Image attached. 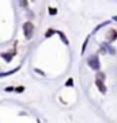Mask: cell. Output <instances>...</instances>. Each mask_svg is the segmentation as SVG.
Masks as SVG:
<instances>
[{"mask_svg": "<svg viewBox=\"0 0 117 123\" xmlns=\"http://www.w3.org/2000/svg\"><path fill=\"white\" fill-rule=\"evenodd\" d=\"M33 31H34V25L31 22H26L23 25V33H25L26 39H30L33 37Z\"/></svg>", "mask_w": 117, "mask_h": 123, "instance_id": "obj_1", "label": "cell"}, {"mask_svg": "<svg viewBox=\"0 0 117 123\" xmlns=\"http://www.w3.org/2000/svg\"><path fill=\"white\" fill-rule=\"evenodd\" d=\"M87 64H88V66L93 69V70H97L98 72L99 70V60H98V57L97 55H93V57H88V60H87Z\"/></svg>", "mask_w": 117, "mask_h": 123, "instance_id": "obj_2", "label": "cell"}, {"mask_svg": "<svg viewBox=\"0 0 117 123\" xmlns=\"http://www.w3.org/2000/svg\"><path fill=\"white\" fill-rule=\"evenodd\" d=\"M106 39H108V42H113V41H116L117 39V30L110 29L109 31H108V34H106Z\"/></svg>", "mask_w": 117, "mask_h": 123, "instance_id": "obj_3", "label": "cell"}, {"mask_svg": "<svg viewBox=\"0 0 117 123\" xmlns=\"http://www.w3.org/2000/svg\"><path fill=\"white\" fill-rule=\"evenodd\" d=\"M95 85H97V88H98L99 92H102V93H106V85L103 84L102 80H98V79H95Z\"/></svg>", "mask_w": 117, "mask_h": 123, "instance_id": "obj_4", "label": "cell"}, {"mask_svg": "<svg viewBox=\"0 0 117 123\" xmlns=\"http://www.w3.org/2000/svg\"><path fill=\"white\" fill-rule=\"evenodd\" d=\"M15 53H16V50H12L11 53H1V58H3V60H6L7 62H10L12 60V57H14Z\"/></svg>", "mask_w": 117, "mask_h": 123, "instance_id": "obj_5", "label": "cell"}, {"mask_svg": "<svg viewBox=\"0 0 117 123\" xmlns=\"http://www.w3.org/2000/svg\"><path fill=\"white\" fill-rule=\"evenodd\" d=\"M19 69H21V66H18V68L12 69V70H10V72H6V73H0V77H6V76H10V74H12V73L18 72Z\"/></svg>", "mask_w": 117, "mask_h": 123, "instance_id": "obj_6", "label": "cell"}, {"mask_svg": "<svg viewBox=\"0 0 117 123\" xmlns=\"http://www.w3.org/2000/svg\"><path fill=\"white\" fill-rule=\"evenodd\" d=\"M102 46L108 49V51H109L110 54H116V50H114V47H112V46H110V45H108V43H103Z\"/></svg>", "mask_w": 117, "mask_h": 123, "instance_id": "obj_7", "label": "cell"}, {"mask_svg": "<svg viewBox=\"0 0 117 123\" xmlns=\"http://www.w3.org/2000/svg\"><path fill=\"white\" fill-rule=\"evenodd\" d=\"M57 34L60 35V38H61V41H63V42H64L66 45H68V43H70V42H68V39H67V37L64 35V33H61V31H57Z\"/></svg>", "mask_w": 117, "mask_h": 123, "instance_id": "obj_8", "label": "cell"}, {"mask_svg": "<svg viewBox=\"0 0 117 123\" xmlns=\"http://www.w3.org/2000/svg\"><path fill=\"white\" fill-rule=\"evenodd\" d=\"M105 73H103V72H98V74H97V79H98V80H102V81H103V80H105Z\"/></svg>", "mask_w": 117, "mask_h": 123, "instance_id": "obj_9", "label": "cell"}, {"mask_svg": "<svg viewBox=\"0 0 117 123\" xmlns=\"http://www.w3.org/2000/svg\"><path fill=\"white\" fill-rule=\"evenodd\" d=\"M53 33H55V31H53V30H48V31H46V33H45V37H46V38H49V37H52V35H53Z\"/></svg>", "mask_w": 117, "mask_h": 123, "instance_id": "obj_10", "label": "cell"}, {"mask_svg": "<svg viewBox=\"0 0 117 123\" xmlns=\"http://www.w3.org/2000/svg\"><path fill=\"white\" fill-rule=\"evenodd\" d=\"M25 87H15V92H23Z\"/></svg>", "mask_w": 117, "mask_h": 123, "instance_id": "obj_11", "label": "cell"}, {"mask_svg": "<svg viewBox=\"0 0 117 123\" xmlns=\"http://www.w3.org/2000/svg\"><path fill=\"white\" fill-rule=\"evenodd\" d=\"M66 85H67V87H72V85H73V81H72V79H70V80H68V81L66 83Z\"/></svg>", "mask_w": 117, "mask_h": 123, "instance_id": "obj_12", "label": "cell"}, {"mask_svg": "<svg viewBox=\"0 0 117 123\" xmlns=\"http://www.w3.org/2000/svg\"><path fill=\"white\" fill-rule=\"evenodd\" d=\"M49 12H51L52 15H55V14H57V10H56V8H49Z\"/></svg>", "mask_w": 117, "mask_h": 123, "instance_id": "obj_13", "label": "cell"}, {"mask_svg": "<svg viewBox=\"0 0 117 123\" xmlns=\"http://www.w3.org/2000/svg\"><path fill=\"white\" fill-rule=\"evenodd\" d=\"M10 91H15V87H7L6 88V92H10Z\"/></svg>", "mask_w": 117, "mask_h": 123, "instance_id": "obj_14", "label": "cell"}, {"mask_svg": "<svg viewBox=\"0 0 117 123\" xmlns=\"http://www.w3.org/2000/svg\"><path fill=\"white\" fill-rule=\"evenodd\" d=\"M113 19H114V20H117V16H113Z\"/></svg>", "mask_w": 117, "mask_h": 123, "instance_id": "obj_15", "label": "cell"}]
</instances>
